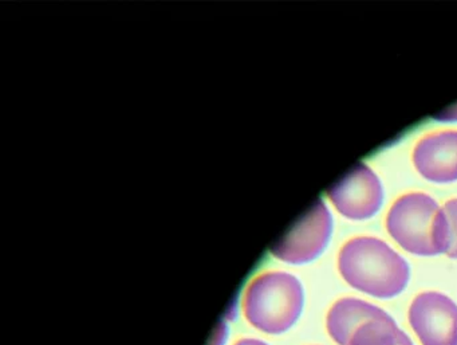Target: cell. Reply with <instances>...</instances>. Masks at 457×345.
Returning a JSON list of instances; mask_svg holds the SVG:
<instances>
[{
  "label": "cell",
  "mask_w": 457,
  "mask_h": 345,
  "mask_svg": "<svg viewBox=\"0 0 457 345\" xmlns=\"http://www.w3.org/2000/svg\"><path fill=\"white\" fill-rule=\"evenodd\" d=\"M338 269L352 288L384 299L403 293L411 277L408 262L374 237L353 238L345 243L339 251Z\"/></svg>",
  "instance_id": "1"
},
{
  "label": "cell",
  "mask_w": 457,
  "mask_h": 345,
  "mask_svg": "<svg viewBox=\"0 0 457 345\" xmlns=\"http://www.w3.org/2000/svg\"><path fill=\"white\" fill-rule=\"evenodd\" d=\"M304 291L298 278L285 272H269L256 277L245 296V315L259 331L279 334L298 321Z\"/></svg>",
  "instance_id": "2"
},
{
  "label": "cell",
  "mask_w": 457,
  "mask_h": 345,
  "mask_svg": "<svg viewBox=\"0 0 457 345\" xmlns=\"http://www.w3.org/2000/svg\"><path fill=\"white\" fill-rule=\"evenodd\" d=\"M437 202L424 192H411L398 198L386 215L390 237L409 253L416 256H437L436 218Z\"/></svg>",
  "instance_id": "3"
},
{
  "label": "cell",
  "mask_w": 457,
  "mask_h": 345,
  "mask_svg": "<svg viewBox=\"0 0 457 345\" xmlns=\"http://www.w3.org/2000/svg\"><path fill=\"white\" fill-rule=\"evenodd\" d=\"M333 218L323 200H318L295 226L272 248V256L287 264L314 261L330 240Z\"/></svg>",
  "instance_id": "4"
},
{
  "label": "cell",
  "mask_w": 457,
  "mask_h": 345,
  "mask_svg": "<svg viewBox=\"0 0 457 345\" xmlns=\"http://www.w3.org/2000/svg\"><path fill=\"white\" fill-rule=\"evenodd\" d=\"M409 324L422 345H457V305L445 294H419L409 307Z\"/></svg>",
  "instance_id": "5"
},
{
  "label": "cell",
  "mask_w": 457,
  "mask_h": 345,
  "mask_svg": "<svg viewBox=\"0 0 457 345\" xmlns=\"http://www.w3.org/2000/svg\"><path fill=\"white\" fill-rule=\"evenodd\" d=\"M337 210L349 219L373 216L382 205L381 181L365 163H358L328 191Z\"/></svg>",
  "instance_id": "6"
},
{
  "label": "cell",
  "mask_w": 457,
  "mask_h": 345,
  "mask_svg": "<svg viewBox=\"0 0 457 345\" xmlns=\"http://www.w3.org/2000/svg\"><path fill=\"white\" fill-rule=\"evenodd\" d=\"M413 164L422 178L435 183L457 181V130L429 133L417 141Z\"/></svg>",
  "instance_id": "7"
},
{
  "label": "cell",
  "mask_w": 457,
  "mask_h": 345,
  "mask_svg": "<svg viewBox=\"0 0 457 345\" xmlns=\"http://www.w3.org/2000/svg\"><path fill=\"white\" fill-rule=\"evenodd\" d=\"M381 307L360 299H342L328 310V334L338 345L349 344L353 332L361 323L374 317L382 312Z\"/></svg>",
  "instance_id": "8"
},
{
  "label": "cell",
  "mask_w": 457,
  "mask_h": 345,
  "mask_svg": "<svg viewBox=\"0 0 457 345\" xmlns=\"http://www.w3.org/2000/svg\"><path fill=\"white\" fill-rule=\"evenodd\" d=\"M401 332L395 318L382 310L379 315L361 323L347 345H398Z\"/></svg>",
  "instance_id": "9"
},
{
  "label": "cell",
  "mask_w": 457,
  "mask_h": 345,
  "mask_svg": "<svg viewBox=\"0 0 457 345\" xmlns=\"http://www.w3.org/2000/svg\"><path fill=\"white\" fill-rule=\"evenodd\" d=\"M436 246L438 254L457 259V198L448 200L436 218Z\"/></svg>",
  "instance_id": "10"
},
{
  "label": "cell",
  "mask_w": 457,
  "mask_h": 345,
  "mask_svg": "<svg viewBox=\"0 0 457 345\" xmlns=\"http://www.w3.org/2000/svg\"><path fill=\"white\" fill-rule=\"evenodd\" d=\"M227 337V326L226 324L220 323L216 328V331L213 332L212 339L210 340V344L208 345H224V341H226Z\"/></svg>",
  "instance_id": "11"
},
{
  "label": "cell",
  "mask_w": 457,
  "mask_h": 345,
  "mask_svg": "<svg viewBox=\"0 0 457 345\" xmlns=\"http://www.w3.org/2000/svg\"><path fill=\"white\" fill-rule=\"evenodd\" d=\"M435 119L438 122H457V104L436 114Z\"/></svg>",
  "instance_id": "12"
},
{
  "label": "cell",
  "mask_w": 457,
  "mask_h": 345,
  "mask_svg": "<svg viewBox=\"0 0 457 345\" xmlns=\"http://www.w3.org/2000/svg\"><path fill=\"white\" fill-rule=\"evenodd\" d=\"M235 345H269L267 342L262 341V340L256 339H242Z\"/></svg>",
  "instance_id": "13"
},
{
  "label": "cell",
  "mask_w": 457,
  "mask_h": 345,
  "mask_svg": "<svg viewBox=\"0 0 457 345\" xmlns=\"http://www.w3.org/2000/svg\"><path fill=\"white\" fill-rule=\"evenodd\" d=\"M398 345H414L413 341H411V337L405 333V332H401L400 341H398Z\"/></svg>",
  "instance_id": "14"
}]
</instances>
